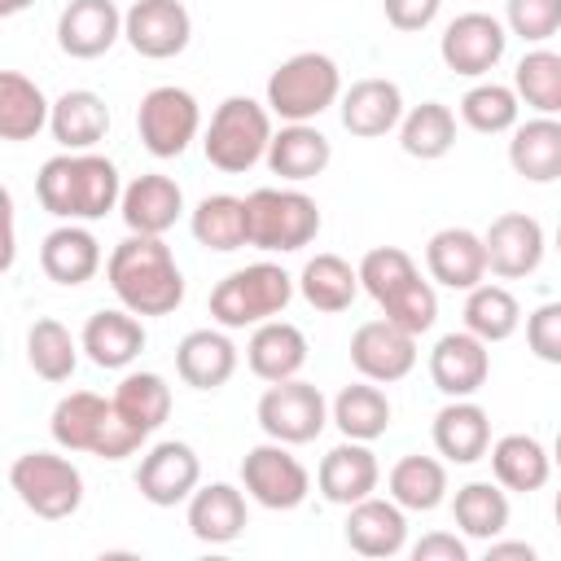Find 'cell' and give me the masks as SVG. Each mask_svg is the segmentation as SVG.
I'll list each match as a JSON object with an SVG mask.
<instances>
[{
    "label": "cell",
    "mask_w": 561,
    "mask_h": 561,
    "mask_svg": "<svg viewBox=\"0 0 561 561\" xmlns=\"http://www.w3.org/2000/svg\"><path fill=\"white\" fill-rule=\"evenodd\" d=\"M263 162L272 167V175L289 180V184H307V180L324 175V167L333 162V145H329V136H324L320 127H311V123H285V127L272 136Z\"/></svg>",
    "instance_id": "28"
},
{
    "label": "cell",
    "mask_w": 561,
    "mask_h": 561,
    "mask_svg": "<svg viewBox=\"0 0 561 561\" xmlns=\"http://www.w3.org/2000/svg\"><path fill=\"white\" fill-rule=\"evenodd\" d=\"M114 408L131 430H140L149 438L171 416V386L158 373H127L114 386Z\"/></svg>",
    "instance_id": "42"
},
{
    "label": "cell",
    "mask_w": 561,
    "mask_h": 561,
    "mask_svg": "<svg viewBox=\"0 0 561 561\" xmlns=\"http://www.w3.org/2000/svg\"><path fill=\"white\" fill-rule=\"evenodd\" d=\"M241 486H245V495L254 504H263L272 513H289V508H298L311 495V473L289 451V443L267 438V443H259V447L245 451V460H241Z\"/></svg>",
    "instance_id": "11"
},
{
    "label": "cell",
    "mask_w": 561,
    "mask_h": 561,
    "mask_svg": "<svg viewBox=\"0 0 561 561\" xmlns=\"http://www.w3.org/2000/svg\"><path fill=\"white\" fill-rule=\"evenodd\" d=\"M342 535H346L351 552H359V557H373V561L377 557H399L408 548V517L394 500L368 495V500L346 508Z\"/></svg>",
    "instance_id": "23"
},
{
    "label": "cell",
    "mask_w": 561,
    "mask_h": 561,
    "mask_svg": "<svg viewBox=\"0 0 561 561\" xmlns=\"http://www.w3.org/2000/svg\"><path fill=\"white\" fill-rule=\"evenodd\" d=\"M491 377V351L478 333H443L430 351V381L447 399H473Z\"/></svg>",
    "instance_id": "17"
},
{
    "label": "cell",
    "mask_w": 561,
    "mask_h": 561,
    "mask_svg": "<svg viewBox=\"0 0 561 561\" xmlns=\"http://www.w3.org/2000/svg\"><path fill=\"white\" fill-rule=\"evenodd\" d=\"M175 373L193 390H219V386H228L232 373H237V346L224 333V324L219 329H193V333H184L180 346H175Z\"/></svg>",
    "instance_id": "26"
},
{
    "label": "cell",
    "mask_w": 561,
    "mask_h": 561,
    "mask_svg": "<svg viewBox=\"0 0 561 561\" xmlns=\"http://www.w3.org/2000/svg\"><path fill=\"white\" fill-rule=\"evenodd\" d=\"M105 280L136 316H171L184 302V272L162 237L127 232L105 259Z\"/></svg>",
    "instance_id": "2"
},
{
    "label": "cell",
    "mask_w": 561,
    "mask_h": 561,
    "mask_svg": "<svg viewBox=\"0 0 561 561\" xmlns=\"http://www.w3.org/2000/svg\"><path fill=\"white\" fill-rule=\"evenodd\" d=\"M35 0H0V13L4 18H13V13H22V9H31Z\"/></svg>",
    "instance_id": "52"
},
{
    "label": "cell",
    "mask_w": 561,
    "mask_h": 561,
    "mask_svg": "<svg viewBox=\"0 0 561 561\" xmlns=\"http://www.w3.org/2000/svg\"><path fill=\"white\" fill-rule=\"evenodd\" d=\"M552 517H557V530H561V491H557V504H552Z\"/></svg>",
    "instance_id": "54"
},
{
    "label": "cell",
    "mask_w": 561,
    "mask_h": 561,
    "mask_svg": "<svg viewBox=\"0 0 561 561\" xmlns=\"http://www.w3.org/2000/svg\"><path fill=\"white\" fill-rule=\"evenodd\" d=\"M377 307H381L386 320H394L399 329H408L416 337L425 329H434V320H438V294H434V285L421 272H412L408 280H399L394 289H386L377 298Z\"/></svg>",
    "instance_id": "46"
},
{
    "label": "cell",
    "mask_w": 561,
    "mask_h": 561,
    "mask_svg": "<svg viewBox=\"0 0 561 561\" xmlns=\"http://www.w3.org/2000/svg\"><path fill=\"white\" fill-rule=\"evenodd\" d=\"M491 473L504 491L530 495L552 478V456L530 434H504L491 443Z\"/></svg>",
    "instance_id": "34"
},
{
    "label": "cell",
    "mask_w": 561,
    "mask_h": 561,
    "mask_svg": "<svg viewBox=\"0 0 561 561\" xmlns=\"http://www.w3.org/2000/svg\"><path fill=\"white\" fill-rule=\"evenodd\" d=\"M53 118V101L39 92L35 79L22 70L0 75V136L4 140H35Z\"/></svg>",
    "instance_id": "36"
},
{
    "label": "cell",
    "mask_w": 561,
    "mask_h": 561,
    "mask_svg": "<svg viewBox=\"0 0 561 561\" xmlns=\"http://www.w3.org/2000/svg\"><path fill=\"white\" fill-rule=\"evenodd\" d=\"M486 241V267L500 276V280H522L530 276L539 263H543V250H548V237L539 228L535 215L526 210H504L491 219V228L482 232Z\"/></svg>",
    "instance_id": "16"
},
{
    "label": "cell",
    "mask_w": 561,
    "mask_h": 561,
    "mask_svg": "<svg viewBox=\"0 0 561 561\" xmlns=\"http://www.w3.org/2000/svg\"><path fill=\"white\" fill-rule=\"evenodd\" d=\"M377 482H381V465H377L373 447L368 443H355V438H342L337 447H329L324 460H320V469H316L320 495L329 504H342V508L368 500L377 491Z\"/></svg>",
    "instance_id": "19"
},
{
    "label": "cell",
    "mask_w": 561,
    "mask_h": 561,
    "mask_svg": "<svg viewBox=\"0 0 561 561\" xmlns=\"http://www.w3.org/2000/svg\"><path fill=\"white\" fill-rule=\"evenodd\" d=\"M35 197L61 224H92V219H105L123 202V180L110 158H101L92 149H83V153L61 149L57 158H48L39 167Z\"/></svg>",
    "instance_id": "1"
},
{
    "label": "cell",
    "mask_w": 561,
    "mask_h": 561,
    "mask_svg": "<svg viewBox=\"0 0 561 561\" xmlns=\"http://www.w3.org/2000/svg\"><path fill=\"white\" fill-rule=\"evenodd\" d=\"M294 289H298V280L280 263L237 267L210 289V320L224 329H254L263 320H276L289 307Z\"/></svg>",
    "instance_id": "5"
},
{
    "label": "cell",
    "mask_w": 561,
    "mask_h": 561,
    "mask_svg": "<svg viewBox=\"0 0 561 561\" xmlns=\"http://www.w3.org/2000/svg\"><path fill=\"white\" fill-rule=\"evenodd\" d=\"M79 351H83V342H75V333L61 320H53V316H39L26 329V364H31L35 377H44L53 386L75 377Z\"/></svg>",
    "instance_id": "39"
},
{
    "label": "cell",
    "mask_w": 561,
    "mask_h": 561,
    "mask_svg": "<svg viewBox=\"0 0 561 561\" xmlns=\"http://www.w3.org/2000/svg\"><path fill=\"white\" fill-rule=\"evenodd\" d=\"M381 9L394 31H425L438 18L443 0H381Z\"/></svg>",
    "instance_id": "49"
},
{
    "label": "cell",
    "mask_w": 561,
    "mask_h": 561,
    "mask_svg": "<svg viewBox=\"0 0 561 561\" xmlns=\"http://www.w3.org/2000/svg\"><path fill=\"white\" fill-rule=\"evenodd\" d=\"M245 522V491L232 482H206L188 495V530L202 543H232L241 539Z\"/></svg>",
    "instance_id": "29"
},
{
    "label": "cell",
    "mask_w": 561,
    "mask_h": 561,
    "mask_svg": "<svg viewBox=\"0 0 561 561\" xmlns=\"http://www.w3.org/2000/svg\"><path fill=\"white\" fill-rule=\"evenodd\" d=\"M412 561H469V548L447 530H430L412 543Z\"/></svg>",
    "instance_id": "50"
},
{
    "label": "cell",
    "mask_w": 561,
    "mask_h": 561,
    "mask_svg": "<svg viewBox=\"0 0 561 561\" xmlns=\"http://www.w3.org/2000/svg\"><path fill=\"white\" fill-rule=\"evenodd\" d=\"M557 254H561V224H557Z\"/></svg>",
    "instance_id": "55"
},
{
    "label": "cell",
    "mask_w": 561,
    "mask_h": 561,
    "mask_svg": "<svg viewBox=\"0 0 561 561\" xmlns=\"http://www.w3.org/2000/svg\"><path fill=\"white\" fill-rule=\"evenodd\" d=\"M259 416V430L276 443H289V447H302V443H316L324 434V425L333 421L329 416V403L320 394V386L302 381V377H289V381H272L254 408Z\"/></svg>",
    "instance_id": "9"
},
{
    "label": "cell",
    "mask_w": 561,
    "mask_h": 561,
    "mask_svg": "<svg viewBox=\"0 0 561 561\" xmlns=\"http://www.w3.org/2000/svg\"><path fill=\"white\" fill-rule=\"evenodd\" d=\"M351 364L359 377L377 381V386H390V381H403L412 368H416V333L399 329L394 320H368L351 333Z\"/></svg>",
    "instance_id": "15"
},
{
    "label": "cell",
    "mask_w": 561,
    "mask_h": 561,
    "mask_svg": "<svg viewBox=\"0 0 561 561\" xmlns=\"http://www.w3.org/2000/svg\"><path fill=\"white\" fill-rule=\"evenodd\" d=\"M342 101V70L329 53H294L267 75V110L285 123H311Z\"/></svg>",
    "instance_id": "6"
},
{
    "label": "cell",
    "mask_w": 561,
    "mask_h": 561,
    "mask_svg": "<svg viewBox=\"0 0 561 561\" xmlns=\"http://www.w3.org/2000/svg\"><path fill=\"white\" fill-rule=\"evenodd\" d=\"M508 48V26L491 13H460L443 26V39H438V57L451 75H465V79H478V75H491L500 66Z\"/></svg>",
    "instance_id": "12"
},
{
    "label": "cell",
    "mask_w": 561,
    "mask_h": 561,
    "mask_svg": "<svg viewBox=\"0 0 561 561\" xmlns=\"http://www.w3.org/2000/svg\"><path fill=\"white\" fill-rule=\"evenodd\" d=\"M202 131V110L197 96L175 88V83H158L140 96L136 105V136L153 158H180Z\"/></svg>",
    "instance_id": "10"
},
{
    "label": "cell",
    "mask_w": 561,
    "mask_h": 561,
    "mask_svg": "<svg viewBox=\"0 0 561 561\" xmlns=\"http://www.w3.org/2000/svg\"><path fill=\"white\" fill-rule=\"evenodd\" d=\"M399 145L408 158H421V162H438L451 153L456 145V114L443 105V101H421L403 114L399 123Z\"/></svg>",
    "instance_id": "40"
},
{
    "label": "cell",
    "mask_w": 561,
    "mask_h": 561,
    "mask_svg": "<svg viewBox=\"0 0 561 561\" xmlns=\"http://www.w3.org/2000/svg\"><path fill=\"white\" fill-rule=\"evenodd\" d=\"M245 237L254 250L294 254L320 237V206L302 188H254L245 197Z\"/></svg>",
    "instance_id": "7"
},
{
    "label": "cell",
    "mask_w": 561,
    "mask_h": 561,
    "mask_svg": "<svg viewBox=\"0 0 561 561\" xmlns=\"http://www.w3.org/2000/svg\"><path fill=\"white\" fill-rule=\"evenodd\" d=\"M535 561V548L530 543H517V539H491L486 543V561Z\"/></svg>",
    "instance_id": "51"
},
{
    "label": "cell",
    "mask_w": 561,
    "mask_h": 561,
    "mask_svg": "<svg viewBox=\"0 0 561 561\" xmlns=\"http://www.w3.org/2000/svg\"><path fill=\"white\" fill-rule=\"evenodd\" d=\"M386 486L403 513H434L447 500V465L412 451V456L394 460V469L386 473Z\"/></svg>",
    "instance_id": "37"
},
{
    "label": "cell",
    "mask_w": 561,
    "mask_h": 561,
    "mask_svg": "<svg viewBox=\"0 0 561 561\" xmlns=\"http://www.w3.org/2000/svg\"><path fill=\"white\" fill-rule=\"evenodd\" d=\"M342 127L359 140H377L403 123V92L394 79H355L337 101Z\"/></svg>",
    "instance_id": "21"
},
{
    "label": "cell",
    "mask_w": 561,
    "mask_h": 561,
    "mask_svg": "<svg viewBox=\"0 0 561 561\" xmlns=\"http://www.w3.org/2000/svg\"><path fill=\"white\" fill-rule=\"evenodd\" d=\"M118 215L127 224V232H145V237H162L175 228V219L184 215V188L162 175V171H145L123 188Z\"/></svg>",
    "instance_id": "20"
},
{
    "label": "cell",
    "mask_w": 561,
    "mask_h": 561,
    "mask_svg": "<svg viewBox=\"0 0 561 561\" xmlns=\"http://www.w3.org/2000/svg\"><path fill=\"white\" fill-rule=\"evenodd\" d=\"M513 88L535 114H561V53L530 48L513 70Z\"/></svg>",
    "instance_id": "45"
},
{
    "label": "cell",
    "mask_w": 561,
    "mask_h": 561,
    "mask_svg": "<svg viewBox=\"0 0 561 561\" xmlns=\"http://www.w3.org/2000/svg\"><path fill=\"white\" fill-rule=\"evenodd\" d=\"M39 267H44L48 280L75 289V285H83L101 272V241L83 224H57L39 241Z\"/></svg>",
    "instance_id": "30"
},
{
    "label": "cell",
    "mask_w": 561,
    "mask_h": 561,
    "mask_svg": "<svg viewBox=\"0 0 561 561\" xmlns=\"http://www.w3.org/2000/svg\"><path fill=\"white\" fill-rule=\"evenodd\" d=\"M9 486L18 491L22 508L44 522H66L83 504V473L70 456L57 451H22L9 465Z\"/></svg>",
    "instance_id": "8"
},
{
    "label": "cell",
    "mask_w": 561,
    "mask_h": 561,
    "mask_svg": "<svg viewBox=\"0 0 561 561\" xmlns=\"http://www.w3.org/2000/svg\"><path fill=\"white\" fill-rule=\"evenodd\" d=\"M359 289H364V285H359V267H351L342 254H316V259H307L302 272H298V294H302V302L316 307V311H324V316L346 311Z\"/></svg>",
    "instance_id": "35"
},
{
    "label": "cell",
    "mask_w": 561,
    "mask_h": 561,
    "mask_svg": "<svg viewBox=\"0 0 561 561\" xmlns=\"http://www.w3.org/2000/svg\"><path fill=\"white\" fill-rule=\"evenodd\" d=\"M123 39V13L114 0H70L57 18V48L75 61L105 57Z\"/></svg>",
    "instance_id": "18"
},
{
    "label": "cell",
    "mask_w": 561,
    "mask_h": 561,
    "mask_svg": "<svg viewBox=\"0 0 561 561\" xmlns=\"http://www.w3.org/2000/svg\"><path fill=\"white\" fill-rule=\"evenodd\" d=\"M465 329L478 333L486 346L491 342H504L522 329V307L517 298L504 289V285H473L469 298H465Z\"/></svg>",
    "instance_id": "43"
},
{
    "label": "cell",
    "mask_w": 561,
    "mask_h": 561,
    "mask_svg": "<svg viewBox=\"0 0 561 561\" xmlns=\"http://www.w3.org/2000/svg\"><path fill=\"white\" fill-rule=\"evenodd\" d=\"M425 267H430V280L469 294L491 272L486 267V241L473 228H438L425 245Z\"/></svg>",
    "instance_id": "22"
},
{
    "label": "cell",
    "mask_w": 561,
    "mask_h": 561,
    "mask_svg": "<svg viewBox=\"0 0 561 561\" xmlns=\"http://www.w3.org/2000/svg\"><path fill=\"white\" fill-rule=\"evenodd\" d=\"M552 465L561 469V434H557V443H552Z\"/></svg>",
    "instance_id": "53"
},
{
    "label": "cell",
    "mask_w": 561,
    "mask_h": 561,
    "mask_svg": "<svg viewBox=\"0 0 561 561\" xmlns=\"http://www.w3.org/2000/svg\"><path fill=\"white\" fill-rule=\"evenodd\" d=\"M48 131L61 149L70 153H83V149H96L110 131V105L92 92V88H70L53 101V118H48Z\"/></svg>",
    "instance_id": "31"
},
{
    "label": "cell",
    "mask_w": 561,
    "mask_h": 561,
    "mask_svg": "<svg viewBox=\"0 0 561 561\" xmlns=\"http://www.w3.org/2000/svg\"><path fill=\"white\" fill-rule=\"evenodd\" d=\"M48 430L61 451H70V456L88 451L101 460H123V456L140 451V443H145V434L118 416L114 399H101L92 390H70L66 399H57Z\"/></svg>",
    "instance_id": "3"
},
{
    "label": "cell",
    "mask_w": 561,
    "mask_h": 561,
    "mask_svg": "<svg viewBox=\"0 0 561 561\" xmlns=\"http://www.w3.org/2000/svg\"><path fill=\"white\" fill-rule=\"evenodd\" d=\"M188 228H193V241H197V245L219 250V254L250 245V237H245V197H232V193H210V197H202V202L193 206Z\"/></svg>",
    "instance_id": "41"
},
{
    "label": "cell",
    "mask_w": 561,
    "mask_h": 561,
    "mask_svg": "<svg viewBox=\"0 0 561 561\" xmlns=\"http://www.w3.org/2000/svg\"><path fill=\"white\" fill-rule=\"evenodd\" d=\"M272 110L267 101L259 105L254 96H224L206 123V136H202V149H206V162L224 175H241L250 171L254 162L267 158V145H272Z\"/></svg>",
    "instance_id": "4"
},
{
    "label": "cell",
    "mask_w": 561,
    "mask_h": 561,
    "mask_svg": "<svg viewBox=\"0 0 561 561\" xmlns=\"http://www.w3.org/2000/svg\"><path fill=\"white\" fill-rule=\"evenodd\" d=\"M504 26L526 44H543L561 31V0H508Z\"/></svg>",
    "instance_id": "47"
},
{
    "label": "cell",
    "mask_w": 561,
    "mask_h": 561,
    "mask_svg": "<svg viewBox=\"0 0 561 561\" xmlns=\"http://www.w3.org/2000/svg\"><path fill=\"white\" fill-rule=\"evenodd\" d=\"M245 364L267 386L272 381H289L307 364V333L298 324L280 320V316L276 320H263V324H254V333L245 342Z\"/></svg>",
    "instance_id": "25"
},
{
    "label": "cell",
    "mask_w": 561,
    "mask_h": 561,
    "mask_svg": "<svg viewBox=\"0 0 561 561\" xmlns=\"http://www.w3.org/2000/svg\"><path fill=\"white\" fill-rule=\"evenodd\" d=\"M202 486V460L188 443L180 438H167V443H153L140 465H136V491L145 504L153 508H175V504H188V495Z\"/></svg>",
    "instance_id": "13"
},
{
    "label": "cell",
    "mask_w": 561,
    "mask_h": 561,
    "mask_svg": "<svg viewBox=\"0 0 561 561\" xmlns=\"http://www.w3.org/2000/svg\"><path fill=\"white\" fill-rule=\"evenodd\" d=\"M508 167L530 184L561 180V118L539 114L530 123H517L508 140Z\"/></svg>",
    "instance_id": "32"
},
{
    "label": "cell",
    "mask_w": 561,
    "mask_h": 561,
    "mask_svg": "<svg viewBox=\"0 0 561 561\" xmlns=\"http://www.w3.org/2000/svg\"><path fill=\"white\" fill-rule=\"evenodd\" d=\"M430 434H434V451L451 465H473L491 451V416L473 399H447Z\"/></svg>",
    "instance_id": "24"
},
{
    "label": "cell",
    "mask_w": 561,
    "mask_h": 561,
    "mask_svg": "<svg viewBox=\"0 0 561 561\" xmlns=\"http://www.w3.org/2000/svg\"><path fill=\"white\" fill-rule=\"evenodd\" d=\"M333 425L342 430V438H355V443H377L386 430H390V399L377 381L359 377L351 386L337 390L333 408H329Z\"/></svg>",
    "instance_id": "33"
},
{
    "label": "cell",
    "mask_w": 561,
    "mask_h": 561,
    "mask_svg": "<svg viewBox=\"0 0 561 561\" xmlns=\"http://www.w3.org/2000/svg\"><path fill=\"white\" fill-rule=\"evenodd\" d=\"M451 517L465 539H500L508 530V491L500 482H465L451 500Z\"/></svg>",
    "instance_id": "38"
},
{
    "label": "cell",
    "mask_w": 561,
    "mask_h": 561,
    "mask_svg": "<svg viewBox=\"0 0 561 561\" xmlns=\"http://www.w3.org/2000/svg\"><path fill=\"white\" fill-rule=\"evenodd\" d=\"M123 39L149 61L180 57L193 39V18L180 0H136L123 13Z\"/></svg>",
    "instance_id": "14"
},
{
    "label": "cell",
    "mask_w": 561,
    "mask_h": 561,
    "mask_svg": "<svg viewBox=\"0 0 561 561\" xmlns=\"http://www.w3.org/2000/svg\"><path fill=\"white\" fill-rule=\"evenodd\" d=\"M526 346L539 364L561 368V302H543L526 316Z\"/></svg>",
    "instance_id": "48"
},
{
    "label": "cell",
    "mask_w": 561,
    "mask_h": 561,
    "mask_svg": "<svg viewBox=\"0 0 561 561\" xmlns=\"http://www.w3.org/2000/svg\"><path fill=\"white\" fill-rule=\"evenodd\" d=\"M79 342H83V355L96 368H127L145 351V324L127 307L92 311L88 324H83V333H79Z\"/></svg>",
    "instance_id": "27"
},
{
    "label": "cell",
    "mask_w": 561,
    "mask_h": 561,
    "mask_svg": "<svg viewBox=\"0 0 561 561\" xmlns=\"http://www.w3.org/2000/svg\"><path fill=\"white\" fill-rule=\"evenodd\" d=\"M517 114H522V96L517 88L508 83H473L465 96H460V118L465 127L482 131V136H500V131H513L517 127Z\"/></svg>",
    "instance_id": "44"
}]
</instances>
